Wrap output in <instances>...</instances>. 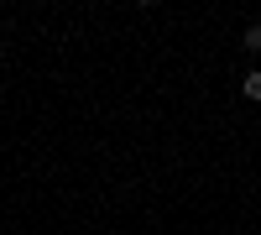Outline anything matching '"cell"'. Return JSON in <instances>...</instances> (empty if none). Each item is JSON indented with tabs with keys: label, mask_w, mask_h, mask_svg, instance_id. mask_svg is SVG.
Here are the masks:
<instances>
[{
	"label": "cell",
	"mask_w": 261,
	"mask_h": 235,
	"mask_svg": "<svg viewBox=\"0 0 261 235\" xmlns=\"http://www.w3.org/2000/svg\"><path fill=\"white\" fill-rule=\"evenodd\" d=\"M241 47H246V53H261V21H251V27H246V37H241Z\"/></svg>",
	"instance_id": "obj_1"
},
{
	"label": "cell",
	"mask_w": 261,
	"mask_h": 235,
	"mask_svg": "<svg viewBox=\"0 0 261 235\" xmlns=\"http://www.w3.org/2000/svg\"><path fill=\"white\" fill-rule=\"evenodd\" d=\"M241 89H246V99H256V105H261V68H251V73H246Z\"/></svg>",
	"instance_id": "obj_2"
}]
</instances>
